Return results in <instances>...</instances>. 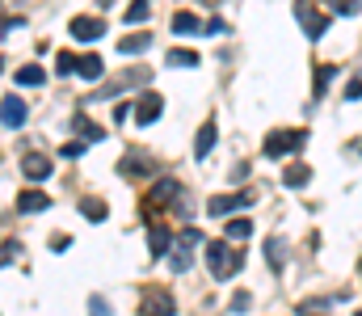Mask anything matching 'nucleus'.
<instances>
[{"instance_id": "423d86ee", "label": "nucleus", "mask_w": 362, "mask_h": 316, "mask_svg": "<svg viewBox=\"0 0 362 316\" xmlns=\"http://www.w3.org/2000/svg\"><path fill=\"white\" fill-rule=\"evenodd\" d=\"M21 173H25L30 182H47V177H51V156H42V152H25V156H21Z\"/></svg>"}, {"instance_id": "39448f33", "label": "nucleus", "mask_w": 362, "mask_h": 316, "mask_svg": "<svg viewBox=\"0 0 362 316\" xmlns=\"http://www.w3.org/2000/svg\"><path fill=\"white\" fill-rule=\"evenodd\" d=\"M249 203H253V194H215V199L206 203V215L223 219V215H232L236 207H249Z\"/></svg>"}, {"instance_id": "9d476101", "label": "nucleus", "mask_w": 362, "mask_h": 316, "mask_svg": "<svg viewBox=\"0 0 362 316\" xmlns=\"http://www.w3.org/2000/svg\"><path fill=\"white\" fill-rule=\"evenodd\" d=\"M144 316H177L173 295H169V291H148V295H144Z\"/></svg>"}, {"instance_id": "393cba45", "label": "nucleus", "mask_w": 362, "mask_h": 316, "mask_svg": "<svg viewBox=\"0 0 362 316\" xmlns=\"http://www.w3.org/2000/svg\"><path fill=\"white\" fill-rule=\"evenodd\" d=\"M223 232H228V240H245V236L253 232V223H249V219H232Z\"/></svg>"}, {"instance_id": "f3484780", "label": "nucleus", "mask_w": 362, "mask_h": 316, "mask_svg": "<svg viewBox=\"0 0 362 316\" xmlns=\"http://www.w3.org/2000/svg\"><path fill=\"white\" fill-rule=\"evenodd\" d=\"M148 249H152V257H169V249H173V236H169V228H152V240H148Z\"/></svg>"}, {"instance_id": "5701e85b", "label": "nucleus", "mask_w": 362, "mask_h": 316, "mask_svg": "<svg viewBox=\"0 0 362 316\" xmlns=\"http://www.w3.org/2000/svg\"><path fill=\"white\" fill-rule=\"evenodd\" d=\"M333 76H337V68H333V64H320V68H316V85H312V89H316V98L333 85Z\"/></svg>"}, {"instance_id": "7ed1b4c3", "label": "nucleus", "mask_w": 362, "mask_h": 316, "mask_svg": "<svg viewBox=\"0 0 362 316\" xmlns=\"http://www.w3.org/2000/svg\"><path fill=\"white\" fill-rule=\"evenodd\" d=\"M308 144V131H274L270 139H266V156H286V152H299Z\"/></svg>"}, {"instance_id": "473e14b6", "label": "nucleus", "mask_w": 362, "mask_h": 316, "mask_svg": "<svg viewBox=\"0 0 362 316\" xmlns=\"http://www.w3.org/2000/svg\"><path fill=\"white\" fill-rule=\"evenodd\" d=\"M346 98H350V102H358V98H362V81H350V85H346Z\"/></svg>"}, {"instance_id": "dca6fc26", "label": "nucleus", "mask_w": 362, "mask_h": 316, "mask_svg": "<svg viewBox=\"0 0 362 316\" xmlns=\"http://www.w3.org/2000/svg\"><path fill=\"white\" fill-rule=\"evenodd\" d=\"M17 207L25 211V215H38V211H47V207H51V199H47L42 190H25V194L17 199Z\"/></svg>"}, {"instance_id": "b1692460", "label": "nucleus", "mask_w": 362, "mask_h": 316, "mask_svg": "<svg viewBox=\"0 0 362 316\" xmlns=\"http://www.w3.org/2000/svg\"><path fill=\"white\" fill-rule=\"evenodd\" d=\"M76 131L85 135V144H97V139H101V127H97V122H89L85 114H76Z\"/></svg>"}, {"instance_id": "aec40b11", "label": "nucleus", "mask_w": 362, "mask_h": 316, "mask_svg": "<svg viewBox=\"0 0 362 316\" xmlns=\"http://www.w3.org/2000/svg\"><path fill=\"white\" fill-rule=\"evenodd\" d=\"M76 72H81L85 81H97V76L105 72V64H101V55H85V59L76 64Z\"/></svg>"}, {"instance_id": "f704fd0d", "label": "nucleus", "mask_w": 362, "mask_h": 316, "mask_svg": "<svg viewBox=\"0 0 362 316\" xmlns=\"http://www.w3.org/2000/svg\"><path fill=\"white\" fill-rule=\"evenodd\" d=\"M17 249H21V245H4V249H0V266H4V262H13V257H17Z\"/></svg>"}, {"instance_id": "c85d7f7f", "label": "nucleus", "mask_w": 362, "mask_h": 316, "mask_svg": "<svg viewBox=\"0 0 362 316\" xmlns=\"http://www.w3.org/2000/svg\"><path fill=\"white\" fill-rule=\"evenodd\" d=\"M249 304H253V295H249V291H236V300H232V312H249Z\"/></svg>"}, {"instance_id": "2f4dec72", "label": "nucleus", "mask_w": 362, "mask_h": 316, "mask_svg": "<svg viewBox=\"0 0 362 316\" xmlns=\"http://www.w3.org/2000/svg\"><path fill=\"white\" fill-rule=\"evenodd\" d=\"M320 308H325V304H320V300H312V304H303L299 312H303V316H329V312H320Z\"/></svg>"}, {"instance_id": "6ab92c4d", "label": "nucleus", "mask_w": 362, "mask_h": 316, "mask_svg": "<svg viewBox=\"0 0 362 316\" xmlns=\"http://www.w3.org/2000/svg\"><path fill=\"white\" fill-rule=\"evenodd\" d=\"M173 30H177V34H198V30H202V21H198L189 8H181V13H173Z\"/></svg>"}, {"instance_id": "f8f14e48", "label": "nucleus", "mask_w": 362, "mask_h": 316, "mask_svg": "<svg viewBox=\"0 0 362 316\" xmlns=\"http://www.w3.org/2000/svg\"><path fill=\"white\" fill-rule=\"evenodd\" d=\"M165 64H169V68H198L202 59H198V51H189V47H173V51L165 55Z\"/></svg>"}, {"instance_id": "c9c22d12", "label": "nucleus", "mask_w": 362, "mask_h": 316, "mask_svg": "<svg viewBox=\"0 0 362 316\" xmlns=\"http://www.w3.org/2000/svg\"><path fill=\"white\" fill-rule=\"evenodd\" d=\"M354 316H362V312H354Z\"/></svg>"}, {"instance_id": "2eb2a0df", "label": "nucleus", "mask_w": 362, "mask_h": 316, "mask_svg": "<svg viewBox=\"0 0 362 316\" xmlns=\"http://www.w3.org/2000/svg\"><path fill=\"white\" fill-rule=\"evenodd\" d=\"M308 182H312V169H308V165H291V169L282 173V186H286V190H303Z\"/></svg>"}, {"instance_id": "a878e982", "label": "nucleus", "mask_w": 362, "mask_h": 316, "mask_svg": "<svg viewBox=\"0 0 362 316\" xmlns=\"http://www.w3.org/2000/svg\"><path fill=\"white\" fill-rule=\"evenodd\" d=\"M81 215H85V219H93V223H101V219H105V203H101V199H89V203L81 207Z\"/></svg>"}, {"instance_id": "ddd939ff", "label": "nucleus", "mask_w": 362, "mask_h": 316, "mask_svg": "<svg viewBox=\"0 0 362 316\" xmlns=\"http://www.w3.org/2000/svg\"><path fill=\"white\" fill-rule=\"evenodd\" d=\"M152 47V34H131V38H118V55H144Z\"/></svg>"}, {"instance_id": "f257e3e1", "label": "nucleus", "mask_w": 362, "mask_h": 316, "mask_svg": "<svg viewBox=\"0 0 362 316\" xmlns=\"http://www.w3.org/2000/svg\"><path fill=\"white\" fill-rule=\"evenodd\" d=\"M206 266H211V274H215V279H232V274L245 266V257H240V253H232L223 240H211V245H206Z\"/></svg>"}, {"instance_id": "6e6552de", "label": "nucleus", "mask_w": 362, "mask_h": 316, "mask_svg": "<svg viewBox=\"0 0 362 316\" xmlns=\"http://www.w3.org/2000/svg\"><path fill=\"white\" fill-rule=\"evenodd\" d=\"M105 34V21L101 17H72V38H81V42H97Z\"/></svg>"}, {"instance_id": "e433bc0d", "label": "nucleus", "mask_w": 362, "mask_h": 316, "mask_svg": "<svg viewBox=\"0 0 362 316\" xmlns=\"http://www.w3.org/2000/svg\"><path fill=\"white\" fill-rule=\"evenodd\" d=\"M0 64H4V59H0Z\"/></svg>"}, {"instance_id": "c756f323", "label": "nucleus", "mask_w": 362, "mask_h": 316, "mask_svg": "<svg viewBox=\"0 0 362 316\" xmlns=\"http://www.w3.org/2000/svg\"><path fill=\"white\" fill-rule=\"evenodd\" d=\"M89 312L93 316H110V308H105V300H101V295H93V300H89Z\"/></svg>"}, {"instance_id": "bb28decb", "label": "nucleus", "mask_w": 362, "mask_h": 316, "mask_svg": "<svg viewBox=\"0 0 362 316\" xmlns=\"http://www.w3.org/2000/svg\"><path fill=\"white\" fill-rule=\"evenodd\" d=\"M76 64H81V59H76L72 51H59V55H55V68H59V76H68V72H76Z\"/></svg>"}, {"instance_id": "f03ea898", "label": "nucleus", "mask_w": 362, "mask_h": 316, "mask_svg": "<svg viewBox=\"0 0 362 316\" xmlns=\"http://www.w3.org/2000/svg\"><path fill=\"white\" fill-rule=\"evenodd\" d=\"M198 240H202V232H198V228H185V232H181L177 240H173V249H169V257H173V270H189V262H194V245H198Z\"/></svg>"}, {"instance_id": "cd10ccee", "label": "nucleus", "mask_w": 362, "mask_h": 316, "mask_svg": "<svg viewBox=\"0 0 362 316\" xmlns=\"http://www.w3.org/2000/svg\"><path fill=\"white\" fill-rule=\"evenodd\" d=\"M266 257H270L274 270H282V257H286V253H282V240H266Z\"/></svg>"}, {"instance_id": "7c9ffc66", "label": "nucleus", "mask_w": 362, "mask_h": 316, "mask_svg": "<svg viewBox=\"0 0 362 316\" xmlns=\"http://www.w3.org/2000/svg\"><path fill=\"white\" fill-rule=\"evenodd\" d=\"M85 148H89V144H85V139H76V144H64V156H81V152H85Z\"/></svg>"}, {"instance_id": "1a4fd4ad", "label": "nucleus", "mask_w": 362, "mask_h": 316, "mask_svg": "<svg viewBox=\"0 0 362 316\" xmlns=\"http://www.w3.org/2000/svg\"><path fill=\"white\" fill-rule=\"evenodd\" d=\"M25 118H30V105L21 102V98H4V102H0V122H4V127L17 131Z\"/></svg>"}, {"instance_id": "0eeeda50", "label": "nucleus", "mask_w": 362, "mask_h": 316, "mask_svg": "<svg viewBox=\"0 0 362 316\" xmlns=\"http://www.w3.org/2000/svg\"><path fill=\"white\" fill-rule=\"evenodd\" d=\"M135 105H139V110H135V122H139V127H152V122L160 118V110H165V98H160V93H144Z\"/></svg>"}, {"instance_id": "4be33fe9", "label": "nucleus", "mask_w": 362, "mask_h": 316, "mask_svg": "<svg viewBox=\"0 0 362 316\" xmlns=\"http://www.w3.org/2000/svg\"><path fill=\"white\" fill-rule=\"evenodd\" d=\"M13 76H17V85H42V81H47V72H42L38 64H25V68L13 72Z\"/></svg>"}, {"instance_id": "9b49d317", "label": "nucleus", "mask_w": 362, "mask_h": 316, "mask_svg": "<svg viewBox=\"0 0 362 316\" xmlns=\"http://www.w3.org/2000/svg\"><path fill=\"white\" fill-rule=\"evenodd\" d=\"M177 199H181V186L173 182V177H160V182H156V190L148 194V207L156 211V207H165V203H177Z\"/></svg>"}, {"instance_id": "a211bd4d", "label": "nucleus", "mask_w": 362, "mask_h": 316, "mask_svg": "<svg viewBox=\"0 0 362 316\" xmlns=\"http://www.w3.org/2000/svg\"><path fill=\"white\" fill-rule=\"evenodd\" d=\"M118 169H122L127 177H144V173H148L152 165H148V156H139V152H131V156H122V165H118Z\"/></svg>"}, {"instance_id": "20e7f679", "label": "nucleus", "mask_w": 362, "mask_h": 316, "mask_svg": "<svg viewBox=\"0 0 362 316\" xmlns=\"http://www.w3.org/2000/svg\"><path fill=\"white\" fill-rule=\"evenodd\" d=\"M295 17H299V25L308 30V38H325V30H329V17H325V13H316L312 4H295Z\"/></svg>"}, {"instance_id": "72a5a7b5", "label": "nucleus", "mask_w": 362, "mask_h": 316, "mask_svg": "<svg viewBox=\"0 0 362 316\" xmlns=\"http://www.w3.org/2000/svg\"><path fill=\"white\" fill-rule=\"evenodd\" d=\"M337 13H341V17H354V13H358V4H350V0H337Z\"/></svg>"}, {"instance_id": "412c9836", "label": "nucleus", "mask_w": 362, "mask_h": 316, "mask_svg": "<svg viewBox=\"0 0 362 316\" xmlns=\"http://www.w3.org/2000/svg\"><path fill=\"white\" fill-rule=\"evenodd\" d=\"M148 17H152V4H148V0H135V4L122 13V21H131V25H139V21H148Z\"/></svg>"}, {"instance_id": "4468645a", "label": "nucleus", "mask_w": 362, "mask_h": 316, "mask_svg": "<svg viewBox=\"0 0 362 316\" xmlns=\"http://www.w3.org/2000/svg\"><path fill=\"white\" fill-rule=\"evenodd\" d=\"M211 148H215V122H202V127H198V135H194V156L202 160Z\"/></svg>"}]
</instances>
